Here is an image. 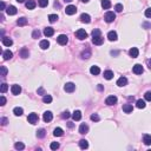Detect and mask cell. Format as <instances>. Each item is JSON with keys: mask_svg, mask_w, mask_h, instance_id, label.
Instances as JSON below:
<instances>
[{"mask_svg": "<svg viewBox=\"0 0 151 151\" xmlns=\"http://www.w3.org/2000/svg\"><path fill=\"white\" fill-rule=\"evenodd\" d=\"M76 37L78 38L79 40H84L87 38V33H86L85 30H83V28H79L78 31L76 32Z\"/></svg>", "mask_w": 151, "mask_h": 151, "instance_id": "6da1fadb", "label": "cell"}, {"mask_svg": "<svg viewBox=\"0 0 151 151\" xmlns=\"http://www.w3.org/2000/svg\"><path fill=\"white\" fill-rule=\"evenodd\" d=\"M104 19H105L106 23H112L116 19V14L113 13V12H106L105 15H104Z\"/></svg>", "mask_w": 151, "mask_h": 151, "instance_id": "7a4b0ae2", "label": "cell"}, {"mask_svg": "<svg viewBox=\"0 0 151 151\" xmlns=\"http://www.w3.org/2000/svg\"><path fill=\"white\" fill-rule=\"evenodd\" d=\"M76 12H77V7H76V6H73V5H69V6H66L65 13L67 14V15H73V14H76Z\"/></svg>", "mask_w": 151, "mask_h": 151, "instance_id": "3957f363", "label": "cell"}, {"mask_svg": "<svg viewBox=\"0 0 151 151\" xmlns=\"http://www.w3.org/2000/svg\"><path fill=\"white\" fill-rule=\"evenodd\" d=\"M143 71H144V69H143V66H142L141 64H136V65H134V67H132V72H134L135 74H142Z\"/></svg>", "mask_w": 151, "mask_h": 151, "instance_id": "277c9868", "label": "cell"}, {"mask_svg": "<svg viewBox=\"0 0 151 151\" xmlns=\"http://www.w3.org/2000/svg\"><path fill=\"white\" fill-rule=\"evenodd\" d=\"M38 115L37 113H34V112H32V113H30L28 115V117H27V120H28V123H31V124H35L38 122Z\"/></svg>", "mask_w": 151, "mask_h": 151, "instance_id": "5b68a950", "label": "cell"}, {"mask_svg": "<svg viewBox=\"0 0 151 151\" xmlns=\"http://www.w3.org/2000/svg\"><path fill=\"white\" fill-rule=\"evenodd\" d=\"M57 41H58L59 45H66L67 44V41H69V38H67V35H65V34H60L58 38H57Z\"/></svg>", "mask_w": 151, "mask_h": 151, "instance_id": "8992f818", "label": "cell"}, {"mask_svg": "<svg viewBox=\"0 0 151 151\" xmlns=\"http://www.w3.org/2000/svg\"><path fill=\"white\" fill-rule=\"evenodd\" d=\"M43 119H44L45 123L51 122V120L53 119V115H52L51 111H46V112H44V115H43Z\"/></svg>", "mask_w": 151, "mask_h": 151, "instance_id": "52a82bcc", "label": "cell"}, {"mask_svg": "<svg viewBox=\"0 0 151 151\" xmlns=\"http://www.w3.org/2000/svg\"><path fill=\"white\" fill-rule=\"evenodd\" d=\"M64 90H65L66 92L69 93H72L73 91L76 90V85L73 84V83H66L65 86H64Z\"/></svg>", "mask_w": 151, "mask_h": 151, "instance_id": "ba28073f", "label": "cell"}, {"mask_svg": "<svg viewBox=\"0 0 151 151\" xmlns=\"http://www.w3.org/2000/svg\"><path fill=\"white\" fill-rule=\"evenodd\" d=\"M117 103V97L116 96H109L106 98V100H105V104L106 105H115V104Z\"/></svg>", "mask_w": 151, "mask_h": 151, "instance_id": "9c48e42d", "label": "cell"}, {"mask_svg": "<svg viewBox=\"0 0 151 151\" xmlns=\"http://www.w3.org/2000/svg\"><path fill=\"white\" fill-rule=\"evenodd\" d=\"M17 12H18L17 7L12 6V5H10V6L6 8V13L8 14V15H15V14H17Z\"/></svg>", "mask_w": 151, "mask_h": 151, "instance_id": "30bf717a", "label": "cell"}, {"mask_svg": "<svg viewBox=\"0 0 151 151\" xmlns=\"http://www.w3.org/2000/svg\"><path fill=\"white\" fill-rule=\"evenodd\" d=\"M89 132V126H87V124L85 123H83L80 124V126H79V134H82V135H85Z\"/></svg>", "mask_w": 151, "mask_h": 151, "instance_id": "8fae6325", "label": "cell"}, {"mask_svg": "<svg viewBox=\"0 0 151 151\" xmlns=\"http://www.w3.org/2000/svg\"><path fill=\"white\" fill-rule=\"evenodd\" d=\"M25 5H26V8H27V10H34L35 6H37V3H35L34 0H27Z\"/></svg>", "mask_w": 151, "mask_h": 151, "instance_id": "7c38bea8", "label": "cell"}, {"mask_svg": "<svg viewBox=\"0 0 151 151\" xmlns=\"http://www.w3.org/2000/svg\"><path fill=\"white\" fill-rule=\"evenodd\" d=\"M11 92L17 96V95H19V93L21 92V87L19 85H17V84H14V85H12V87H11Z\"/></svg>", "mask_w": 151, "mask_h": 151, "instance_id": "4fadbf2b", "label": "cell"}, {"mask_svg": "<svg viewBox=\"0 0 151 151\" xmlns=\"http://www.w3.org/2000/svg\"><path fill=\"white\" fill-rule=\"evenodd\" d=\"M80 21L82 23H86V24H89L90 21H91V17H90L87 13H83L80 15Z\"/></svg>", "mask_w": 151, "mask_h": 151, "instance_id": "5bb4252c", "label": "cell"}, {"mask_svg": "<svg viewBox=\"0 0 151 151\" xmlns=\"http://www.w3.org/2000/svg\"><path fill=\"white\" fill-rule=\"evenodd\" d=\"M92 43L95 45H102L104 43V38L102 37V35H99V37H93Z\"/></svg>", "mask_w": 151, "mask_h": 151, "instance_id": "9a60e30c", "label": "cell"}, {"mask_svg": "<svg viewBox=\"0 0 151 151\" xmlns=\"http://www.w3.org/2000/svg\"><path fill=\"white\" fill-rule=\"evenodd\" d=\"M129 54H130V57H132V58H137L138 54H139V51H138L137 47H132L129 51Z\"/></svg>", "mask_w": 151, "mask_h": 151, "instance_id": "2e32d148", "label": "cell"}, {"mask_svg": "<svg viewBox=\"0 0 151 151\" xmlns=\"http://www.w3.org/2000/svg\"><path fill=\"white\" fill-rule=\"evenodd\" d=\"M54 34V30L52 27H46L44 30V35L45 37H52V35Z\"/></svg>", "mask_w": 151, "mask_h": 151, "instance_id": "e0dca14e", "label": "cell"}, {"mask_svg": "<svg viewBox=\"0 0 151 151\" xmlns=\"http://www.w3.org/2000/svg\"><path fill=\"white\" fill-rule=\"evenodd\" d=\"M127 84V79L125 78V77H120V78H118V80H117V85L118 86H125Z\"/></svg>", "mask_w": 151, "mask_h": 151, "instance_id": "ac0fdd59", "label": "cell"}, {"mask_svg": "<svg viewBox=\"0 0 151 151\" xmlns=\"http://www.w3.org/2000/svg\"><path fill=\"white\" fill-rule=\"evenodd\" d=\"M39 46H40L41 50H47L48 46H50V41L46 40V39H44V40H41V41H40Z\"/></svg>", "mask_w": 151, "mask_h": 151, "instance_id": "d6986e66", "label": "cell"}, {"mask_svg": "<svg viewBox=\"0 0 151 151\" xmlns=\"http://www.w3.org/2000/svg\"><path fill=\"white\" fill-rule=\"evenodd\" d=\"M3 57L5 60H8V59H11L12 57H13V53L10 51V50H6V51L3 52Z\"/></svg>", "mask_w": 151, "mask_h": 151, "instance_id": "ffe728a7", "label": "cell"}, {"mask_svg": "<svg viewBox=\"0 0 151 151\" xmlns=\"http://www.w3.org/2000/svg\"><path fill=\"white\" fill-rule=\"evenodd\" d=\"M79 148L83 149V150H85V149L89 148V143H87V141H86V139H80V141H79Z\"/></svg>", "mask_w": 151, "mask_h": 151, "instance_id": "44dd1931", "label": "cell"}, {"mask_svg": "<svg viewBox=\"0 0 151 151\" xmlns=\"http://www.w3.org/2000/svg\"><path fill=\"white\" fill-rule=\"evenodd\" d=\"M13 44V40L8 37H3V45L5 46H11V45Z\"/></svg>", "mask_w": 151, "mask_h": 151, "instance_id": "7402d4cb", "label": "cell"}, {"mask_svg": "<svg viewBox=\"0 0 151 151\" xmlns=\"http://www.w3.org/2000/svg\"><path fill=\"white\" fill-rule=\"evenodd\" d=\"M132 110H134V107H132L131 104H125V105H123V111L125 113H131Z\"/></svg>", "mask_w": 151, "mask_h": 151, "instance_id": "603a6c76", "label": "cell"}, {"mask_svg": "<svg viewBox=\"0 0 151 151\" xmlns=\"http://www.w3.org/2000/svg\"><path fill=\"white\" fill-rule=\"evenodd\" d=\"M107 38H109V40L110 41H116L117 40V33L115 31H110L109 32V34H107Z\"/></svg>", "mask_w": 151, "mask_h": 151, "instance_id": "cb8c5ba5", "label": "cell"}, {"mask_svg": "<svg viewBox=\"0 0 151 151\" xmlns=\"http://www.w3.org/2000/svg\"><path fill=\"white\" fill-rule=\"evenodd\" d=\"M90 72H91V74H93V76H98L100 73V69L98 66H92V67L90 69Z\"/></svg>", "mask_w": 151, "mask_h": 151, "instance_id": "d4e9b609", "label": "cell"}, {"mask_svg": "<svg viewBox=\"0 0 151 151\" xmlns=\"http://www.w3.org/2000/svg\"><path fill=\"white\" fill-rule=\"evenodd\" d=\"M143 142L145 145H151V135H144L143 136Z\"/></svg>", "mask_w": 151, "mask_h": 151, "instance_id": "484cf974", "label": "cell"}, {"mask_svg": "<svg viewBox=\"0 0 151 151\" xmlns=\"http://www.w3.org/2000/svg\"><path fill=\"white\" fill-rule=\"evenodd\" d=\"M102 7L104 10H109L111 7V1L110 0H102Z\"/></svg>", "mask_w": 151, "mask_h": 151, "instance_id": "4316f807", "label": "cell"}, {"mask_svg": "<svg viewBox=\"0 0 151 151\" xmlns=\"http://www.w3.org/2000/svg\"><path fill=\"white\" fill-rule=\"evenodd\" d=\"M72 118L74 120H80V119H82V112H80L79 110L74 111V112L72 113Z\"/></svg>", "mask_w": 151, "mask_h": 151, "instance_id": "83f0119b", "label": "cell"}, {"mask_svg": "<svg viewBox=\"0 0 151 151\" xmlns=\"http://www.w3.org/2000/svg\"><path fill=\"white\" fill-rule=\"evenodd\" d=\"M30 55V52H28L27 48H21L20 50V57L21 58H27Z\"/></svg>", "mask_w": 151, "mask_h": 151, "instance_id": "f1b7e54d", "label": "cell"}, {"mask_svg": "<svg viewBox=\"0 0 151 151\" xmlns=\"http://www.w3.org/2000/svg\"><path fill=\"white\" fill-rule=\"evenodd\" d=\"M104 78L107 79V80L112 79V78H113V72H112V71H110V70L105 71V72H104Z\"/></svg>", "mask_w": 151, "mask_h": 151, "instance_id": "f546056e", "label": "cell"}, {"mask_svg": "<svg viewBox=\"0 0 151 151\" xmlns=\"http://www.w3.org/2000/svg\"><path fill=\"white\" fill-rule=\"evenodd\" d=\"M53 135H54L55 137H60V136L64 135V131H63V129H60V127H57V129H54V131H53Z\"/></svg>", "mask_w": 151, "mask_h": 151, "instance_id": "4dcf8cb0", "label": "cell"}, {"mask_svg": "<svg viewBox=\"0 0 151 151\" xmlns=\"http://www.w3.org/2000/svg\"><path fill=\"white\" fill-rule=\"evenodd\" d=\"M136 106H137L138 109H144V107L146 106V104H145V102H144V100L138 99L137 102H136Z\"/></svg>", "mask_w": 151, "mask_h": 151, "instance_id": "1f68e13d", "label": "cell"}, {"mask_svg": "<svg viewBox=\"0 0 151 151\" xmlns=\"http://www.w3.org/2000/svg\"><path fill=\"white\" fill-rule=\"evenodd\" d=\"M17 24L19 25V26H25V25L27 24V19H26V18H19V19H18V21H17Z\"/></svg>", "mask_w": 151, "mask_h": 151, "instance_id": "d6a6232c", "label": "cell"}, {"mask_svg": "<svg viewBox=\"0 0 151 151\" xmlns=\"http://www.w3.org/2000/svg\"><path fill=\"white\" fill-rule=\"evenodd\" d=\"M45 135H46V131H45L44 129H40V130L37 131V137L38 138H44Z\"/></svg>", "mask_w": 151, "mask_h": 151, "instance_id": "836d02e7", "label": "cell"}, {"mask_svg": "<svg viewBox=\"0 0 151 151\" xmlns=\"http://www.w3.org/2000/svg\"><path fill=\"white\" fill-rule=\"evenodd\" d=\"M23 112H24V110H23L21 107H14L13 113L15 115V116H21V115H23Z\"/></svg>", "mask_w": 151, "mask_h": 151, "instance_id": "e575fe53", "label": "cell"}, {"mask_svg": "<svg viewBox=\"0 0 151 151\" xmlns=\"http://www.w3.org/2000/svg\"><path fill=\"white\" fill-rule=\"evenodd\" d=\"M43 102L46 103V104L51 103V102H52V97L50 96V95H44V97H43Z\"/></svg>", "mask_w": 151, "mask_h": 151, "instance_id": "d590c367", "label": "cell"}, {"mask_svg": "<svg viewBox=\"0 0 151 151\" xmlns=\"http://www.w3.org/2000/svg\"><path fill=\"white\" fill-rule=\"evenodd\" d=\"M48 20H50V23H55L58 20V15L57 14H50L48 15Z\"/></svg>", "mask_w": 151, "mask_h": 151, "instance_id": "8d00e7d4", "label": "cell"}, {"mask_svg": "<svg viewBox=\"0 0 151 151\" xmlns=\"http://www.w3.org/2000/svg\"><path fill=\"white\" fill-rule=\"evenodd\" d=\"M90 57H91V52H90L89 50L82 52V58L83 59H87V58H90Z\"/></svg>", "mask_w": 151, "mask_h": 151, "instance_id": "74e56055", "label": "cell"}, {"mask_svg": "<svg viewBox=\"0 0 151 151\" xmlns=\"http://www.w3.org/2000/svg\"><path fill=\"white\" fill-rule=\"evenodd\" d=\"M14 148L17 149V150H24L25 145L23 144L21 142H18V143H15V144H14Z\"/></svg>", "mask_w": 151, "mask_h": 151, "instance_id": "f35d334b", "label": "cell"}, {"mask_svg": "<svg viewBox=\"0 0 151 151\" xmlns=\"http://www.w3.org/2000/svg\"><path fill=\"white\" fill-rule=\"evenodd\" d=\"M38 4L40 7H46L48 5V0H38Z\"/></svg>", "mask_w": 151, "mask_h": 151, "instance_id": "ab89813d", "label": "cell"}, {"mask_svg": "<svg viewBox=\"0 0 151 151\" xmlns=\"http://www.w3.org/2000/svg\"><path fill=\"white\" fill-rule=\"evenodd\" d=\"M8 90V85H7L6 83H3L1 84V87H0V91H1V93H5Z\"/></svg>", "mask_w": 151, "mask_h": 151, "instance_id": "60d3db41", "label": "cell"}, {"mask_svg": "<svg viewBox=\"0 0 151 151\" xmlns=\"http://www.w3.org/2000/svg\"><path fill=\"white\" fill-rule=\"evenodd\" d=\"M71 117V113L69 112V111H64V112L62 113V118L63 119H67V118H70Z\"/></svg>", "mask_w": 151, "mask_h": 151, "instance_id": "b9f144b4", "label": "cell"}, {"mask_svg": "<svg viewBox=\"0 0 151 151\" xmlns=\"http://www.w3.org/2000/svg\"><path fill=\"white\" fill-rule=\"evenodd\" d=\"M100 117L97 115V113H93V115H91V120H93V122H99Z\"/></svg>", "mask_w": 151, "mask_h": 151, "instance_id": "7bdbcfd3", "label": "cell"}, {"mask_svg": "<svg viewBox=\"0 0 151 151\" xmlns=\"http://www.w3.org/2000/svg\"><path fill=\"white\" fill-rule=\"evenodd\" d=\"M50 148H51V150H57V149L59 148V143H57V142H53V143H51Z\"/></svg>", "mask_w": 151, "mask_h": 151, "instance_id": "ee69618b", "label": "cell"}, {"mask_svg": "<svg viewBox=\"0 0 151 151\" xmlns=\"http://www.w3.org/2000/svg\"><path fill=\"white\" fill-rule=\"evenodd\" d=\"M115 10H116V12H122V11H123V5H122V4H116Z\"/></svg>", "mask_w": 151, "mask_h": 151, "instance_id": "f6af8a7d", "label": "cell"}, {"mask_svg": "<svg viewBox=\"0 0 151 151\" xmlns=\"http://www.w3.org/2000/svg\"><path fill=\"white\" fill-rule=\"evenodd\" d=\"M144 97H145V99L148 100V102H151V91H148V92L144 95Z\"/></svg>", "mask_w": 151, "mask_h": 151, "instance_id": "bcb514c9", "label": "cell"}, {"mask_svg": "<svg viewBox=\"0 0 151 151\" xmlns=\"http://www.w3.org/2000/svg\"><path fill=\"white\" fill-rule=\"evenodd\" d=\"M0 70H1V76H3V77H5V76L7 74V69L5 67V66H1V67H0Z\"/></svg>", "mask_w": 151, "mask_h": 151, "instance_id": "7dc6e473", "label": "cell"}, {"mask_svg": "<svg viewBox=\"0 0 151 151\" xmlns=\"http://www.w3.org/2000/svg\"><path fill=\"white\" fill-rule=\"evenodd\" d=\"M99 35H100V31H99V30H97V28H96V30H93V31H92V37H99Z\"/></svg>", "mask_w": 151, "mask_h": 151, "instance_id": "c3c4849f", "label": "cell"}, {"mask_svg": "<svg viewBox=\"0 0 151 151\" xmlns=\"http://www.w3.org/2000/svg\"><path fill=\"white\" fill-rule=\"evenodd\" d=\"M39 35H40V31H39V30H35V31L32 33V37L33 38H39Z\"/></svg>", "mask_w": 151, "mask_h": 151, "instance_id": "681fc988", "label": "cell"}, {"mask_svg": "<svg viewBox=\"0 0 151 151\" xmlns=\"http://www.w3.org/2000/svg\"><path fill=\"white\" fill-rule=\"evenodd\" d=\"M145 17L151 18V7L150 8H148V10H145Z\"/></svg>", "mask_w": 151, "mask_h": 151, "instance_id": "f907efd6", "label": "cell"}, {"mask_svg": "<svg viewBox=\"0 0 151 151\" xmlns=\"http://www.w3.org/2000/svg\"><path fill=\"white\" fill-rule=\"evenodd\" d=\"M7 123H8L7 118H6V117H3V118H1V125H4V126H5Z\"/></svg>", "mask_w": 151, "mask_h": 151, "instance_id": "816d5d0a", "label": "cell"}, {"mask_svg": "<svg viewBox=\"0 0 151 151\" xmlns=\"http://www.w3.org/2000/svg\"><path fill=\"white\" fill-rule=\"evenodd\" d=\"M0 99H1V104H0V105H1V106H4V105L6 104V98H5L4 96H1V98H0Z\"/></svg>", "mask_w": 151, "mask_h": 151, "instance_id": "f5cc1de1", "label": "cell"}, {"mask_svg": "<svg viewBox=\"0 0 151 151\" xmlns=\"http://www.w3.org/2000/svg\"><path fill=\"white\" fill-rule=\"evenodd\" d=\"M38 93H39V95H43V96H44V95H45L44 89H43V87H40V89H38Z\"/></svg>", "mask_w": 151, "mask_h": 151, "instance_id": "db71d44e", "label": "cell"}, {"mask_svg": "<svg viewBox=\"0 0 151 151\" xmlns=\"http://www.w3.org/2000/svg\"><path fill=\"white\" fill-rule=\"evenodd\" d=\"M143 26H144V27H146V28H151V25H150V24H148V23L143 24Z\"/></svg>", "mask_w": 151, "mask_h": 151, "instance_id": "11a10c76", "label": "cell"}, {"mask_svg": "<svg viewBox=\"0 0 151 151\" xmlns=\"http://www.w3.org/2000/svg\"><path fill=\"white\" fill-rule=\"evenodd\" d=\"M0 6H1V11L5 10V3H4V1H1V4H0Z\"/></svg>", "mask_w": 151, "mask_h": 151, "instance_id": "9f6ffc18", "label": "cell"}, {"mask_svg": "<svg viewBox=\"0 0 151 151\" xmlns=\"http://www.w3.org/2000/svg\"><path fill=\"white\" fill-rule=\"evenodd\" d=\"M148 65H149V69H151V59L148 60Z\"/></svg>", "mask_w": 151, "mask_h": 151, "instance_id": "6f0895ef", "label": "cell"}, {"mask_svg": "<svg viewBox=\"0 0 151 151\" xmlns=\"http://www.w3.org/2000/svg\"><path fill=\"white\" fill-rule=\"evenodd\" d=\"M98 90H99V91H103V86L100 85V84L98 85Z\"/></svg>", "mask_w": 151, "mask_h": 151, "instance_id": "680465c9", "label": "cell"}, {"mask_svg": "<svg viewBox=\"0 0 151 151\" xmlns=\"http://www.w3.org/2000/svg\"><path fill=\"white\" fill-rule=\"evenodd\" d=\"M67 125H69V127H73V126H74V125H73V123H69Z\"/></svg>", "mask_w": 151, "mask_h": 151, "instance_id": "91938a15", "label": "cell"}, {"mask_svg": "<svg viewBox=\"0 0 151 151\" xmlns=\"http://www.w3.org/2000/svg\"><path fill=\"white\" fill-rule=\"evenodd\" d=\"M64 1H65V3H71L72 0H64Z\"/></svg>", "mask_w": 151, "mask_h": 151, "instance_id": "94428289", "label": "cell"}, {"mask_svg": "<svg viewBox=\"0 0 151 151\" xmlns=\"http://www.w3.org/2000/svg\"><path fill=\"white\" fill-rule=\"evenodd\" d=\"M17 1H18V3H24L25 0H17Z\"/></svg>", "mask_w": 151, "mask_h": 151, "instance_id": "6125c7cd", "label": "cell"}, {"mask_svg": "<svg viewBox=\"0 0 151 151\" xmlns=\"http://www.w3.org/2000/svg\"><path fill=\"white\" fill-rule=\"evenodd\" d=\"M82 1H83V3H89L90 0H82Z\"/></svg>", "mask_w": 151, "mask_h": 151, "instance_id": "be15d7a7", "label": "cell"}]
</instances>
